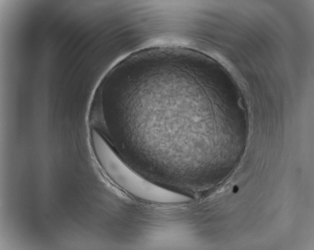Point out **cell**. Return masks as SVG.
I'll return each instance as SVG.
<instances>
[{
    "label": "cell",
    "mask_w": 314,
    "mask_h": 250,
    "mask_svg": "<svg viewBox=\"0 0 314 250\" xmlns=\"http://www.w3.org/2000/svg\"><path fill=\"white\" fill-rule=\"evenodd\" d=\"M238 190V188L237 187H235L234 188V192H236Z\"/></svg>",
    "instance_id": "cell-2"
},
{
    "label": "cell",
    "mask_w": 314,
    "mask_h": 250,
    "mask_svg": "<svg viewBox=\"0 0 314 250\" xmlns=\"http://www.w3.org/2000/svg\"><path fill=\"white\" fill-rule=\"evenodd\" d=\"M91 140L94 154L104 171L115 184L133 196L146 201L163 204L184 203L191 200V197L161 187L137 173L95 129L91 130Z\"/></svg>",
    "instance_id": "cell-1"
}]
</instances>
